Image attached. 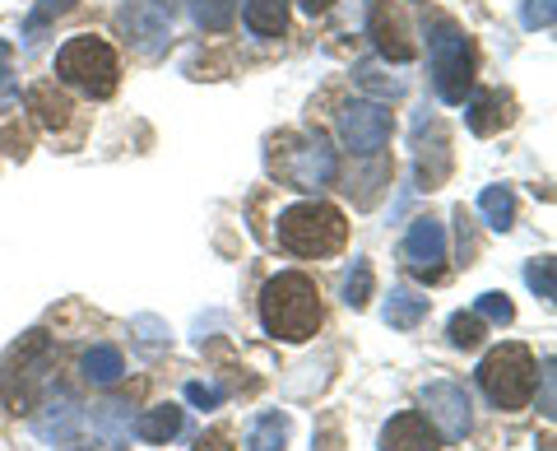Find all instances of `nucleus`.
<instances>
[{
  "mask_svg": "<svg viewBox=\"0 0 557 451\" xmlns=\"http://www.w3.org/2000/svg\"><path fill=\"white\" fill-rule=\"evenodd\" d=\"M260 326L284 344H302L321 326V289L302 270H278L260 289Z\"/></svg>",
  "mask_w": 557,
  "mask_h": 451,
  "instance_id": "obj_1",
  "label": "nucleus"
},
{
  "mask_svg": "<svg viewBox=\"0 0 557 451\" xmlns=\"http://www.w3.org/2000/svg\"><path fill=\"white\" fill-rule=\"evenodd\" d=\"M428 61H432V84H437V98L442 102H465L474 94V75H479V51L469 42V33L437 14V20L428 24Z\"/></svg>",
  "mask_w": 557,
  "mask_h": 451,
  "instance_id": "obj_2",
  "label": "nucleus"
},
{
  "mask_svg": "<svg viewBox=\"0 0 557 451\" xmlns=\"http://www.w3.org/2000/svg\"><path fill=\"white\" fill-rule=\"evenodd\" d=\"M278 247L293 256H335L348 242V219L325 200H298L274 219Z\"/></svg>",
  "mask_w": 557,
  "mask_h": 451,
  "instance_id": "obj_3",
  "label": "nucleus"
},
{
  "mask_svg": "<svg viewBox=\"0 0 557 451\" xmlns=\"http://www.w3.org/2000/svg\"><path fill=\"white\" fill-rule=\"evenodd\" d=\"M51 358H57V350H51L47 331L20 336V344L5 354V363H0V401L10 405V414L38 410V401L51 387Z\"/></svg>",
  "mask_w": 557,
  "mask_h": 451,
  "instance_id": "obj_4",
  "label": "nucleus"
},
{
  "mask_svg": "<svg viewBox=\"0 0 557 451\" xmlns=\"http://www.w3.org/2000/svg\"><path fill=\"white\" fill-rule=\"evenodd\" d=\"M57 80L79 89L84 98H112L116 84H121V61L116 51L94 38V33H79L57 51Z\"/></svg>",
  "mask_w": 557,
  "mask_h": 451,
  "instance_id": "obj_5",
  "label": "nucleus"
},
{
  "mask_svg": "<svg viewBox=\"0 0 557 451\" xmlns=\"http://www.w3.org/2000/svg\"><path fill=\"white\" fill-rule=\"evenodd\" d=\"M534 354L525 350V344H497L493 354H483L479 363V387L483 395L493 401L497 410H525L530 395H534Z\"/></svg>",
  "mask_w": 557,
  "mask_h": 451,
  "instance_id": "obj_6",
  "label": "nucleus"
},
{
  "mask_svg": "<svg viewBox=\"0 0 557 451\" xmlns=\"http://www.w3.org/2000/svg\"><path fill=\"white\" fill-rule=\"evenodd\" d=\"M172 24H177V0H121L116 10L121 38L145 57H163L172 42Z\"/></svg>",
  "mask_w": 557,
  "mask_h": 451,
  "instance_id": "obj_7",
  "label": "nucleus"
},
{
  "mask_svg": "<svg viewBox=\"0 0 557 451\" xmlns=\"http://www.w3.org/2000/svg\"><path fill=\"white\" fill-rule=\"evenodd\" d=\"M339 135L344 145L358 154V159H376L381 149L391 145L395 135V117L386 112V102H372V98H354L339 108Z\"/></svg>",
  "mask_w": 557,
  "mask_h": 451,
  "instance_id": "obj_8",
  "label": "nucleus"
},
{
  "mask_svg": "<svg viewBox=\"0 0 557 451\" xmlns=\"http://www.w3.org/2000/svg\"><path fill=\"white\" fill-rule=\"evenodd\" d=\"M423 410H428V424H437L446 442H465V432L474 428V405H469V391L460 381H428Z\"/></svg>",
  "mask_w": 557,
  "mask_h": 451,
  "instance_id": "obj_9",
  "label": "nucleus"
},
{
  "mask_svg": "<svg viewBox=\"0 0 557 451\" xmlns=\"http://www.w3.org/2000/svg\"><path fill=\"white\" fill-rule=\"evenodd\" d=\"M278 172H284V178L298 186V191H321V186L335 182L339 163H335V149H330L325 135L311 131V135H302V141H298V149L288 154V163L278 168Z\"/></svg>",
  "mask_w": 557,
  "mask_h": 451,
  "instance_id": "obj_10",
  "label": "nucleus"
},
{
  "mask_svg": "<svg viewBox=\"0 0 557 451\" xmlns=\"http://www.w3.org/2000/svg\"><path fill=\"white\" fill-rule=\"evenodd\" d=\"M405 266L418 275V280L437 284L446 275V229L437 219H413L405 233Z\"/></svg>",
  "mask_w": 557,
  "mask_h": 451,
  "instance_id": "obj_11",
  "label": "nucleus"
},
{
  "mask_svg": "<svg viewBox=\"0 0 557 451\" xmlns=\"http://www.w3.org/2000/svg\"><path fill=\"white\" fill-rule=\"evenodd\" d=\"M368 33H372V47H376L386 61H395V65H405V61L418 57L405 10L391 5V0H372V5H368Z\"/></svg>",
  "mask_w": 557,
  "mask_h": 451,
  "instance_id": "obj_12",
  "label": "nucleus"
},
{
  "mask_svg": "<svg viewBox=\"0 0 557 451\" xmlns=\"http://www.w3.org/2000/svg\"><path fill=\"white\" fill-rule=\"evenodd\" d=\"M79 424H84V410L75 401V391H65V387L51 391L47 387L42 410H33V432H38L42 442H57V438H70Z\"/></svg>",
  "mask_w": 557,
  "mask_h": 451,
  "instance_id": "obj_13",
  "label": "nucleus"
},
{
  "mask_svg": "<svg viewBox=\"0 0 557 451\" xmlns=\"http://www.w3.org/2000/svg\"><path fill=\"white\" fill-rule=\"evenodd\" d=\"M516 98L507 89H479L465 98V126L474 135H497L502 126H511Z\"/></svg>",
  "mask_w": 557,
  "mask_h": 451,
  "instance_id": "obj_14",
  "label": "nucleus"
},
{
  "mask_svg": "<svg viewBox=\"0 0 557 451\" xmlns=\"http://www.w3.org/2000/svg\"><path fill=\"white\" fill-rule=\"evenodd\" d=\"M381 451H437V432L418 410H405L381 428Z\"/></svg>",
  "mask_w": 557,
  "mask_h": 451,
  "instance_id": "obj_15",
  "label": "nucleus"
},
{
  "mask_svg": "<svg viewBox=\"0 0 557 451\" xmlns=\"http://www.w3.org/2000/svg\"><path fill=\"white\" fill-rule=\"evenodd\" d=\"M24 108L33 112V121H38L42 131H61L65 121H70V98L57 89V80H42V84H33V89L24 94Z\"/></svg>",
  "mask_w": 557,
  "mask_h": 451,
  "instance_id": "obj_16",
  "label": "nucleus"
},
{
  "mask_svg": "<svg viewBox=\"0 0 557 451\" xmlns=\"http://www.w3.org/2000/svg\"><path fill=\"white\" fill-rule=\"evenodd\" d=\"M446 172H450V135H446V126H432V149L418 145V186L423 191L442 186Z\"/></svg>",
  "mask_w": 557,
  "mask_h": 451,
  "instance_id": "obj_17",
  "label": "nucleus"
},
{
  "mask_svg": "<svg viewBox=\"0 0 557 451\" xmlns=\"http://www.w3.org/2000/svg\"><path fill=\"white\" fill-rule=\"evenodd\" d=\"M79 368H84V381H94V387H116L126 377V358H121L116 344H94V350H84Z\"/></svg>",
  "mask_w": 557,
  "mask_h": 451,
  "instance_id": "obj_18",
  "label": "nucleus"
},
{
  "mask_svg": "<svg viewBox=\"0 0 557 451\" xmlns=\"http://www.w3.org/2000/svg\"><path fill=\"white\" fill-rule=\"evenodd\" d=\"M428 307H432V298H423V293H413L405 284H395L391 298H386V326L391 331H413V326L428 317Z\"/></svg>",
  "mask_w": 557,
  "mask_h": 451,
  "instance_id": "obj_19",
  "label": "nucleus"
},
{
  "mask_svg": "<svg viewBox=\"0 0 557 451\" xmlns=\"http://www.w3.org/2000/svg\"><path fill=\"white\" fill-rule=\"evenodd\" d=\"M182 424H186V414L177 405H153V410H145L135 419V438H145V442H172L182 432Z\"/></svg>",
  "mask_w": 557,
  "mask_h": 451,
  "instance_id": "obj_20",
  "label": "nucleus"
},
{
  "mask_svg": "<svg viewBox=\"0 0 557 451\" xmlns=\"http://www.w3.org/2000/svg\"><path fill=\"white\" fill-rule=\"evenodd\" d=\"M94 432L108 447H126V438H131V401H102V405H94Z\"/></svg>",
  "mask_w": 557,
  "mask_h": 451,
  "instance_id": "obj_21",
  "label": "nucleus"
},
{
  "mask_svg": "<svg viewBox=\"0 0 557 451\" xmlns=\"http://www.w3.org/2000/svg\"><path fill=\"white\" fill-rule=\"evenodd\" d=\"M247 28L256 33V38H284L288 0H247Z\"/></svg>",
  "mask_w": 557,
  "mask_h": 451,
  "instance_id": "obj_22",
  "label": "nucleus"
},
{
  "mask_svg": "<svg viewBox=\"0 0 557 451\" xmlns=\"http://www.w3.org/2000/svg\"><path fill=\"white\" fill-rule=\"evenodd\" d=\"M479 215H483V223H487L493 233H507L511 223H516V191H511V186H483Z\"/></svg>",
  "mask_w": 557,
  "mask_h": 451,
  "instance_id": "obj_23",
  "label": "nucleus"
},
{
  "mask_svg": "<svg viewBox=\"0 0 557 451\" xmlns=\"http://www.w3.org/2000/svg\"><path fill=\"white\" fill-rule=\"evenodd\" d=\"M288 432H293L288 414H260L256 428H251V438H247V451H284Z\"/></svg>",
  "mask_w": 557,
  "mask_h": 451,
  "instance_id": "obj_24",
  "label": "nucleus"
},
{
  "mask_svg": "<svg viewBox=\"0 0 557 451\" xmlns=\"http://www.w3.org/2000/svg\"><path fill=\"white\" fill-rule=\"evenodd\" d=\"M354 80H358V89L372 94V102H395V98H405V80L386 75V71H381V65H372V61L354 65Z\"/></svg>",
  "mask_w": 557,
  "mask_h": 451,
  "instance_id": "obj_25",
  "label": "nucleus"
},
{
  "mask_svg": "<svg viewBox=\"0 0 557 451\" xmlns=\"http://www.w3.org/2000/svg\"><path fill=\"white\" fill-rule=\"evenodd\" d=\"M186 10H190V20H196V28L223 33V28H233L237 0H186Z\"/></svg>",
  "mask_w": 557,
  "mask_h": 451,
  "instance_id": "obj_26",
  "label": "nucleus"
},
{
  "mask_svg": "<svg viewBox=\"0 0 557 451\" xmlns=\"http://www.w3.org/2000/svg\"><path fill=\"white\" fill-rule=\"evenodd\" d=\"M75 5H79V0H42V5H33V14L24 20V42L33 47V42L42 38V28H47V24H57L61 14H70Z\"/></svg>",
  "mask_w": 557,
  "mask_h": 451,
  "instance_id": "obj_27",
  "label": "nucleus"
},
{
  "mask_svg": "<svg viewBox=\"0 0 557 451\" xmlns=\"http://www.w3.org/2000/svg\"><path fill=\"white\" fill-rule=\"evenodd\" d=\"M372 284H376V280H372V266L358 256L354 270H348V280H344V307H354V312L368 307V303H372Z\"/></svg>",
  "mask_w": 557,
  "mask_h": 451,
  "instance_id": "obj_28",
  "label": "nucleus"
},
{
  "mask_svg": "<svg viewBox=\"0 0 557 451\" xmlns=\"http://www.w3.org/2000/svg\"><path fill=\"white\" fill-rule=\"evenodd\" d=\"M446 336H450V344H456V350H479L483 344V317L479 312H456V317H450V326H446Z\"/></svg>",
  "mask_w": 557,
  "mask_h": 451,
  "instance_id": "obj_29",
  "label": "nucleus"
},
{
  "mask_svg": "<svg viewBox=\"0 0 557 451\" xmlns=\"http://www.w3.org/2000/svg\"><path fill=\"white\" fill-rule=\"evenodd\" d=\"M553 275H557V266H553V256H539V261H530L525 266V284L539 293L544 303H553L557 298V284H553Z\"/></svg>",
  "mask_w": 557,
  "mask_h": 451,
  "instance_id": "obj_30",
  "label": "nucleus"
},
{
  "mask_svg": "<svg viewBox=\"0 0 557 451\" xmlns=\"http://www.w3.org/2000/svg\"><path fill=\"white\" fill-rule=\"evenodd\" d=\"M474 312H479L483 321H493V326H511L516 321V307H511L507 293H483Z\"/></svg>",
  "mask_w": 557,
  "mask_h": 451,
  "instance_id": "obj_31",
  "label": "nucleus"
},
{
  "mask_svg": "<svg viewBox=\"0 0 557 451\" xmlns=\"http://www.w3.org/2000/svg\"><path fill=\"white\" fill-rule=\"evenodd\" d=\"M14 98H20V80H14V47L0 42V108H10Z\"/></svg>",
  "mask_w": 557,
  "mask_h": 451,
  "instance_id": "obj_32",
  "label": "nucleus"
},
{
  "mask_svg": "<svg viewBox=\"0 0 557 451\" xmlns=\"http://www.w3.org/2000/svg\"><path fill=\"white\" fill-rule=\"evenodd\" d=\"M553 20H557V5H553V0H525V5H520V24H525L530 33L553 28Z\"/></svg>",
  "mask_w": 557,
  "mask_h": 451,
  "instance_id": "obj_33",
  "label": "nucleus"
},
{
  "mask_svg": "<svg viewBox=\"0 0 557 451\" xmlns=\"http://www.w3.org/2000/svg\"><path fill=\"white\" fill-rule=\"evenodd\" d=\"M196 451H233V428L228 424H214L205 432V438L196 442Z\"/></svg>",
  "mask_w": 557,
  "mask_h": 451,
  "instance_id": "obj_34",
  "label": "nucleus"
},
{
  "mask_svg": "<svg viewBox=\"0 0 557 451\" xmlns=\"http://www.w3.org/2000/svg\"><path fill=\"white\" fill-rule=\"evenodd\" d=\"M186 401L200 405V410H214V405L223 401V391H219V387H205V381H190V387H186Z\"/></svg>",
  "mask_w": 557,
  "mask_h": 451,
  "instance_id": "obj_35",
  "label": "nucleus"
},
{
  "mask_svg": "<svg viewBox=\"0 0 557 451\" xmlns=\"http://www.w3.org/2000/svg\"><path fill=\"white\" fill-rule=\"evenodd\" d=\"M557 401H553V358H544V414H553Z\"/></svg>",
  "mask_w": 557,
  "mask_h": 451,
  "instance_id": "obj_36",
  "label": "nucleus"
},
{
  "mask_svg": "<svg viewBox=\"0 0 557 451\" xmlns=\"http://www.w3.org/2000/svg\"><path fill=\"white\" fill-rule=\"evenodd\" d=\"M302 5V14H311V20H317V14H325L330 5H335V0H298Z\"/></svg>",
  "mask_w": 557,
  "mask_h": 451,
  "instance_id": "obj_37",
  "label": "nucleus"
},
{
  "mask_svg": "<svg viewBox=\"0 0 557 451\" xmlns=\"http://www.w3.org/2000/svg\"><path fill=\"white\" fill-rule=\"evenodd\" d=\"M70 451H94V447H70Z\"/></svg>",
  "mask_w": 557,
  "mask_h": 451,
  "instance_id": "obj_38",
  "label": "nucleus"
}]
</instances>
